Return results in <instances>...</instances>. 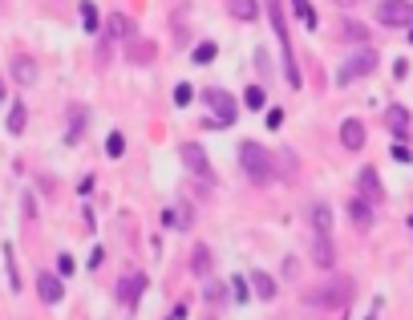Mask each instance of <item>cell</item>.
<instances>
[{"label": "cell", "mask_w": 413, "mask_h": 320, "mask_svg": "<svg viewBox=\"0 0 413 320\" xmlns=\"http://www.w3.org/2000/svg\"><path fill=\"white\" fill-rule=\"evenodd\" d=\"M248 288H252V284H248V275H231V300H235V304H248V300H252Z\"/></svg>", "instance_id": "obj_30"}, {"label": "cell", "mask_w": 413, "mask_h": 320, "mask_svg": "<svg viewBox=\"0 0 413 320\" xmlns=\"http://www.w3.org/2000/svg\"><path fill=\"white\" fill-rule=\"evenodd\" d=\"M77 195H86V199H90V195H93V175H86V179L77 183Z\"/></svg>", "instance_id": "obj_42"}, {"label": "cell", "mask_w": 413, "mask_h": 320, "mask_svg": "<svg viewBox=\"0 0 413 320\" xmlns=\"http://www.w3.org/2000/svg\"><path fill=\"white\" fill-rule=\"evenodd\" d=\"M312 264H316V268H324V272H332V264H337L332 235H316V231H312Z\"/></svg>", "instance_id": "obj_16"}, {"label": "cell", "mask_w": 413, "mask_h": 320, "mask_svg": "<svg viewBox=\"0 0 413 320\" xmlns=\"http://www.w3.org/2000/svg\"><path fill=\"white\" fill-rule=\"evenodd\" d=\"M203 102L206 110H211V118L219 122V130H231L235 126V118H239V106H235V97H231L223 86H211V90H203Z\"/></svg>", "instance_id": "obj_5"}, {"label": "cell", "mask_w": 413, "mask_h": 320, "mask_svg": "<svg viewBox=\"0 0 413 320\" xmlns=\"http://www.w3.org/2000/svg\"><path fill=\"white\" fill-rule=\"evenodd\" d=\"M239 170H243L255 186H268L275 175H280L275 154L264 146V142H239Z\"/></svg>", "instance_id": "obj_2"}, {"label": "cell", "mask_w": 413, "mask_h": 320, "mask_svg": "<svg viewBox=\"0 0 413 320\" xmlns=\"http://www.w3.org/2000/svg\"><path fill=\"white\" fill-rule=\"evenodd\" d=\"M179 159H183V166L203 186H215V166H211V159H206V150L199 142H183V146H179Z\"/></svg>", "instance_id": "obj_6"}, {"label": "cell", "mask_w": 413, "mask_h": 320, "mask_svg": "<svg viewBox=\"0 0 413 320\" xmlns=\"http://www.w3.org/2000/svg\"><path fill=\"white\" fill-rule=\"evenodd\" d=\"M377 65H381V57H377V53H373L369 45H361L357 53H353V57H348V61H344L341 69H337V77H332V86H337V90H344V86H353V81H361V77H369V73H373Z\"/></svg>", "instance_id": "obj_3"}, {"label": "cell", "mask_w": 413, "mask_h": 320, "mask_svg": "<svg viewBox=\"0 0 413 320\" xmlns=\"http://www.w3.org/2000/svg\"><path fill=\"white\" fill-rule=\"evenodd\" d=\"M211 268H215V255H211V248H206V243H195V248H191V272L199 275V280H206V275H211Z\"/></svg>", "instance_id": "obj_20"}, {"label": "cell", "mask_w": 413, "mask_h": 320, "mask_svg": "<svg viewBox=\"0 0 413 320\" xmlns=\"http://www.w3.org/2000/svg\"><path fill=\"white\" fill-rule=\"evenodd\" d=\"M410 29H413V24H410ZM410 45H413V33H410Z\"/></svg>", "instance_id": "obj_47"}, {"label": "cell", "mask_w": 413, "mask_h": 320, "mask_svg": "<svg viewBox=\"0 0 413 320\" xmlns=\"http://www.w3.org/2000/svg\"><path fill=\"white\" fill-rule=\"evenodd\" d=\"M77 13H81V29H86V33H102V13H97L93 0H81Z\"/></svg>", "instance_id": "obj_23"}, {"label": "cell", "mask_w": 413, "mask_h": 320, "mask_svg": "<svg viewBox=\"0 0 413 320\" xmlns=\"http://www.w3.org/2000/svg\"><path fill=\"white\" fill-rule=\"evenodd\" d=\"M175 215H179V227H191V207H175Z\"/></svg>", "instance_id": "obj_40"}, {"label": "cell", "mask_w": 413, "mask_h": 320, "mask_svg": "<svg viewBox=\"0 0 413 320\" xmlns=\"http://www.w3.org/2000/svg\"><path fill=\"white\" fill-rule=\"evenodd\" d=\"M341 37L353 45H369V29L361 21H341Z\"/></svg>", "instance_id": "obj_26"}, {"label": "cell", "mask_w": 413, "mask_h": 320, "mask_svg": "<svg viewBox=\"0 0 413 320\" xmlns=\"http://www.w3.org/2000/svg\"><path fill=\"white\" fill-rule=\"evenodd\" d=\"M126 45H130V49H126V57H130V61H146V57H154V45H146V41H138V37H134V41H126Z\"/></svg>", "instance_id": "obj_32"}, {"label": "cell", "mask_w": 413, "mask_h": 320, "mask_svg": "<svg viewBox=\"0 0 413 320\" xmlns=\"http://www.w3.org/2000/svg\"><path fill=\"white\" fill-rule=\"evenodd\" d=\"M280 126H284V110L272 106V110H268V130H280Z\"/></svg>", "instance_id": "obj_36"}, {"label": "cell", "mask_w": 413, "mask_h": 320, "mask_svg": "<svg viewBox=\"0 0 413 320\" xmlns=\"http://www.w3.org/2000/svg\"><path fill=\"white\" fill-rule=\"evenodd\" d=\"M344 211H348V219H353L361 231L373 227V219H377V215H373V203H365L361 195H357V199H348V207H344Z\"/></svg>", "instance_id": "obj_21"}, {"label": "cell", "mask_w": 413, "mask_h": 320, "mask_svg": "<svg viewBox=\"0 0 413 320\" xmlns=\"http://www.w3.org/2000/svg\"><path fill=\"white\" fill-rule=\"evenodd\" d=\"M146 272H126L122 280H118V288H114V296L118 304H126V308H138V300H142V292H146Z\"/></svg>", "instance_id": "obj_10"}, {"label": "cell", "mask_w": 413, "mask_h": 320, "mask_svg": "<svg viewBox=\"0 0 413 320\" xmlns=\"http://www.w3.org/2000/svg\"><path fill=\"white\" fill-rule=\"evenodd\" d=\"M308 219H312V231H316V235H332V207L324 203V199H316V203H312Z\"/></svg>", "instance_id": "obj_19"}, {"label": "cell", "mask_w": 413, "mask_h": 320, "mask_svg": "<svg viewBox=\"0 0 413 320\" xmlns=\"http://www.w3.org/2000/svg\"><path fill=\"white\" fill-rule=\"evenodd\" d=\"M166 320H175V317H166Z\"/></svg>", "instance_id": "obj_48"}, {"label": "cell", "mask_w": 413, "mask_h": 320, "mask_svg": "<svg viewBox=\"0 0 413 320\" xmlns=\"http://www.w3.org/2000/svg\"><path fill=\"white\" fill-rule=\"evenodd\" d=\"M73 272H77L73 255H69V252H61V255H57V275H73Z\"/></svg>", "instance_id": "obj_35"}, {"label": "cell", "mask_w": 413, "mask_h": 320, "mask_svg": "<svg viewBox=\"0 0 413 320\" xmlns=\"http://www.w3.org/2000/svg\"><path fill=\"white\" fill-rule=\"evenodd\" d=\"M4 97H8V93H4V77H0V102H4Z\"/></svg>", "instance_id": "obj_45"}, {"label": "cell", "mask_w": 413, "mask_h": 320, "mask_svg": "<svg viewBox=\"0 0 413 320\" xmlns=\"http://www.w3.org/2000/svg\"><path fill=\"white\" fill-rule=\"evenodd\" d=\"M162 227L179 231V215H175V207H166V211H162Z\"/></svg>", "instance_id": "obj_37"}, {"label": "cell", "mask_w": 413, "mask_h": 320, "mask_svg": "<svg viewBox=\"0 0 413 320\" xmlns=\"http://www.w3.org/2000/svg\"><path fill=\"white\" fill-rule=\"evenodd\" d=\"M8 77H13L17 86H37V77H41V69H37V61H33L29 53H17V57L8 61Z\"/></svg>", "instance_id": "obj_12"}, {"label": "cell", "mask_w": 413, "mask_h": 320, "mask_svg": "<svg viewBox=\"0 0 413 320\" xmlns=\"http://www.w3.org/2000/svg\"><path fill=\"white\" fill-rule=\"evenodd\" d=\"M365 122H361V118H344L341 122V146L344 150H353V154H357V150H365Z\"/></svg>", "instance_id": "obj_15"}, {"label": "cell", "mask_w": 413, "mask_h": 320, "mask_svg": "<svg viewBox=\"0 0 413 320\" xmlns=\"http://www.w3.org/2000/svg\"><path fill=\"white\" fill-rule=\"evenodd\" d=\"M106 37H114V41H134L138 21L126 17V13H110V17H106Z\"/></svg>", "instance_id": "obj_14"}, {"label": "cell", "mask_w": 413, "mask_h": 320, "mask_svg": "<svg viewBox=\"0 0 413 320\" xmlns=\"http://www.w3.org/2000/svg\"><path fill=\"white\" fill-rule=\"evenodd\" d=\"M215 57H219V41H199L191 49V65H211Z\"/></svg>", "instance_id": "obj_24"}, {"label": "cell", "mask_w": 413, "mask_h": 320, "mask_svg": "<svg viewBox=\"0 0 413 320\" xmlns=\"http://www.w3.org/2000/svg\"><path fill=\"white\" fill-rule=\"evenodd\" d=\"M243 106H248L252 114L268 110V90H264V86H248V90H243Z\"/></svg>", "instance_id": "obj_27"}, {"label": "cell", "mask_w": 413, "mask_h": 320, "mask_svg": "<svg viewBox=\"0 0 413 320\" xmlns=\"http://www.w3.org/2000/svg\"><path fill=\"white\" fill-rule=\"evenodd\" d=\"M405 227H413V215H410V219H405Z\"/></svg>", "instance_id": "obj_46"}, {"label": "cell", "mask_w": 413, "mask_h": 320, "mask_svg": "<svg viewBox=\"0 0 413 320\" xmlns=\"http://www.w3.org/2000/svg\"><path fill=\"white\" fill-rule=\"evenodd\" d=\"M37 296H41V304L57 308V304L65 300V275H57V272H37Z\"/></svg>", "instance_id": "obj_11"}, {"label": "cell", "mask_w": 413, "mask_h": 320, "mask_svg": "<svg viewBox=\"0 0 413 320\" xmlns=\"http://www.w3.org/2000/svg\"><path fill=\"white\" fill-rule=\"evenodd\" d=\"M195 97H199V93H195V86H186V81H179V86H175V106H179V110H186Z\"/></svg>", "instance_id": "obj_33"}, {"label": "cell", "mask_w": 413, "mask_h": 320, "mask_svg": "<svg viewBox=\"0 0 413 320\" xmlns=\"http://www.w3.org/2000/svg\"><path fill=\"white\" fill-rule=\"evenodd\" d=\"M373 17H377V24H385V29H410L413 24V0H377Z\"/></svg>", "instance_id": "obj_7"}, {"label": "cell", "mask_w": 413, "mask_h": 320, "mask_svg": "<svg viewBox=\"0 0 413 320\" xmlns=\"http://www.w3.org/2000/svg\"><path fill=\"white\" fill-rule=\"evenodd\" d=\"M170 317H175V320H186V317H191V304H186V300H179V304H175V312H170Z\"/></svg>", "instance_id": "obj_41"}, {"label": "cell", "mask_w": 413, "mask_h": 320, "mask_svg": "<svg viewBox=\"0 0 413 320\" xmlns=\"http://www.w3.org/2000/svg\"><path fill=\"white\" fill-rule=\"evenodd\" d=\"M86 122H90V110L86 106H69V130H65V142L77 146L86 138Z\"/></svg>", "instance_id": "obj_17"}, {"label": "cell", "mask_w": 413, "mask_h": 320, "mask_svg": "<svg viewBox=\"0 0 413 320\" xmlns=\"http://www.w3.org/2000/svg\"><path fill=\"white\" fill-rule=\"evenodd\" d=\"M268 21H272V33L280 41V53H284V77H288L292 90H300L304 77H300L296 53H292V29H288V17H284V0H268Z\"/></svg>", "instance_id": "obj_1"}, {"label": "cell", "mask_w": 413, "mask_h": 320, "mask_svg": "<svg viewBox=\"0 0 413 320\" xmlns=\"http://www.w3.org/2000/svg\"><path fill=\"white\" fill-rule=\"evenodd\" d=\"M389 159L401 162V166H410V162H413V150L405 146V142H393V146H389Z\"/></svg>", "instance_id": "obj_34"}, {"label": "cell", "mask_w": 413, "mask_h": 320, "mask_svg": "<svg viewBox=\"0 0 413 320\" xmlns=\"http://www.w3.org/2000/svg\"><path fill=\"white\" fill-rule=\"evenodd\" d=\"M248 275V284H252V292L259 300H275L280 296V280H275L272 272H264V268H252V272H243Z\"/></svg>", "instance_id": "obj_13"}, {"label": "cell", "mask_w": 413, "mask_h": 320, "mask_svg": "<svg viewBox=\"0 0 413 320\" xmlns=\"http://www.w3.org/2000/svg\"><path fill=\"white\" fill-rule=\"evenodd\" d=\"M102 264H106V252H102V248H93V252H90V272H97Z\"/></svg>", "instance_id": "obj_39"}, {"label": "cell", "mask_w": 413, "mask_h": 320, "mask_svg": "<svg viewBox=\"0 0 413 320\" xmlns=\"http://www.w3.org/2000/svg\"><path fill=\"white\" fill-rule=\"evenodd\" d=\"M348 300H353V280H348V275H337V280H328L324 288L308 292L304 304H312V308H344Z\"/></svg>", "instance_id": "obj_4"}, {"label": "cell", "mask_w": 413, "mask_h": 320, "mask_svg": "<svg viewBox=\"0 0 413 320\" xmlns=\"http://www.w3.org/2000/svg\"><path fill=\"white\" fill-rule=\"evenodd\" d=\"M377 317H381V300H377V304H373V312H369L365 320H377Z\"/></svg>", "instance_id": "obj_44"}, {"label": "cell", "mask_w": 413, "mask_h": 320, "mask_svg": "<svg viewBox=\"0 0 413 320\" xmlns=\"http://www.w3.org/2000/svg\"><path fill=\"white\" fill-rule=\"evenodd\" d=\"M231 292V284H219V280H206V288H203V300L206 304H223Z\"/></svg>", "instance_id": "obj_29"}, {"label": "cell", "mask_w": 413, "mask_h": 320, "mask_svg": "<svg viewBox=\"0 0 413 320\" xmlns=\"http://www.w3.org/2000/svg\"><path fill=\"white\" fill-rule=\"evenodd\" d=\"M4 272H8V288H13V292H21V268H17V252H13V243H4Z\"/></svg>", "instance_id": "obj_25"}, {"label": "cell", "mask_w": 413, "mask_h": 320, "mask_svg": "<svg viewBox=\"0 0 413 320\" xmlns=\"http://www.w3.org/2000/svg\"><path fill=\"white\" fill-rule=\"evenodd\" d=\"M292 13H296V17H300L304 24H308L312 33L321 29V17H316V8H312V0H292Z\"/></svg>", "instance_id": "obj_28"}, {"label": "cell", "mask_w": 413, "mask_h": 320, "mask_svg": "<svg viewBox=\"0 0 413 320\" xmlns=\"http://www.w3.org/2000/svg\"><path fill=\"white\" fill-rule=\"evenodd\" d=\"M24 126H29V110H24L21 97H13V106H8V118H4V130H8L13 138H21V134H24Z\"/></svg>", "instance_id": "obj_18"}, {"label": "cell", "mask_w": 413, "mask_h": 320, "mask_svg": "<svg viewBox=\"0 0 413 320\" xmlns=\"http://www.w3.org/2000/svg\"><path fill=\"white\" fill-rule=\"evenodd\" d=\"M106 154H110V159H122V154H126V138H122V130H110V134H106Z\"/></svg>", "instance_id": "obj_31"}, {"label": "cell", "mask_w": 413, "mask_h": 320, "mask_svg": "<svg viewBox=\"0 0 413 320\" xmlns=\"http://www.w3.org/2000/svg\"><path fill=\"white\" fill-rule=\"evenodd\" d=\"M227 13L239 24H255V17H259V0H227Z\"/></svg>", "instance_id": "obj_22"}, {"label": "cell", "mask_w": 413, "mask_h": 320, "mask_svg": "<svg viewBox=\"0 0 413 320\" xmlns=\"http://www.w3.org/2000/svg\"><path fill=\"white\" fill-rule=\"evenodd\" d=\"M357 195L373 207L385 203V183H381V170H377V166H361V170H357Z\"/></svg>", "instance_id": "obj_8"}, {"label": "cell", "mask_w": 413, "mask_h": 320, "mask_svg": "<svg viewBox=\"0 0 413 320\" xmlns=\"http://www.w3.org/2000/svg\"><path fill=\"white\" fill-rule=\"evenodd\" d=\"M393 77H397V81H405V77H410V61H405V57H401V61H393Z\"/></svg>", "instance_id": "obj_38"}, {"label": "cell", "mask_w": 413, "mask_h": 320, "mask_svg": "<svg viewBox=\"0 0 413 320\" xmlns=\"http://www.w3.org/2000/svg\"><path fill=\"white\" fill-rule=\"evenodd\" d=\"M332 4H341V8H357L361 0H332Z\"/></svg>", "instance_id": "obj_43"}, {"label": "cell", "mask_w": 413, "mask_h": 320, "mask_svg": "<svg viewBox=\"0 0 413 320\" xmlns=\"http://www.w3.org/2000/svg\"><path fill=\"white\" fill-rule=\"evenodd\" d=\"M381 122H385V130H389L397 142H405V138L413 134V114L401 106V102H389V106H385V114H381Z\"/></svg>", "instance_id": "obj_9"}]
</instances>
